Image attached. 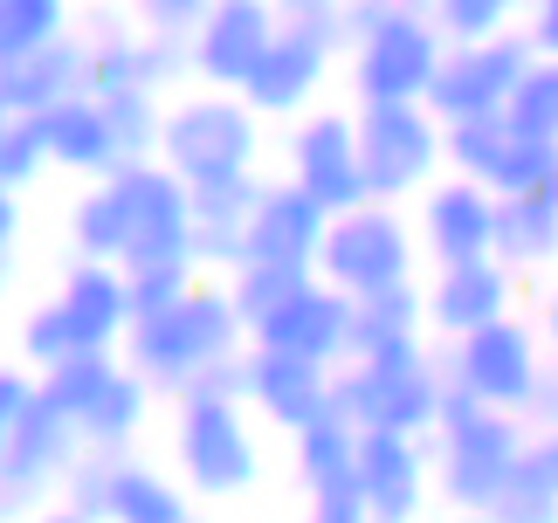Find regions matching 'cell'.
I'll use <instances>...</instances> for the list:
<instances>
[{
    "label": "cell",
    "instance_id": "1",
    "mask_svg": "<svg viewBox=\"0 0 558 523\" xmlns=\"http://www.w3.org/2000/svg\"><path fill=\"white\" fill-rule=\"evenodd\" d=\"M242 352H248V317H242L228 282H207V276L193 282L173 311L132 324V338H124V365L153 392H173V400Z\"/></svg>",
    "mask_w": 558,
    "mask_h": 523
},
{
    "label": "cell",
    "instance_id": "2",
    "mask_svg": "<svg viewBox=\"0 0 558 523\" xmlns=\"http://www.w3.org/2000/svg\"><path fill=\"white\" fill-rule=\"evenodd\" d=\"M448 406V365L427 344H400V352H373L331 373V413L352 421L359 434H414L435 441Z\"/></svg>",
    "mask_w": 558,
    "mask_h": 523
},
{
    "label": "cell",
    "instance_id": "3",
    "mask_svg": "<svg viewBox=\"0 0 558 523\" xmlns=\"http://www.w3.org/2000/svg\"><path fill=\"white\" fill-rule=\"evenodd\" d=\"M524 448H531V427L518 413H497V406L469 400L462 386H448V406H441V427H435V483L456 510L483 516L510 489Z\"/></svg>",
    "mask_w": 558,
    "mask_h": 523
},
{
    "label": "cell",
    "instance_id": "4",
    "mask_svg": "<svg viewBox=\"0 0 558 523\" xmlns=\"http://www.w3.org/2000/svg\"><path fill=\"white\" fill-rule=\"evenodd\" d=\"M255 151H263V124L234 90H201L166 111L159 159L180 172L193 193H221L255 180Z\"/></svg>",
    "mask_w": 558,
    "mask_h": 523
},
{
    "label": "cell",
    "instance_id": "5",
    "mask_svg": "<svg viewBox=\"0 0 558 523\" xmlns=\"http://www.w3.org/2000/svg\"><path fill=\"white\" fill-rule=\"evenodd\" d=\"M173 462L186 475L193 496H242L255 475H263V448H255V427L242 413V392L221 386H193L173 406Z\"/></svg>",
    "mask_w": 558,
    "mask_h": 523
},
{
    "label": "cell",
    "instance_id": "6",
    "mask_svg": "<svg viewBox=\"0 0 558 523\" xmlns=\"http://www.w3.org/2000/svg\"><path fill=\"white\" fill-rule=\"evenodd\" d=\"M359 166L379 207L427 193L448 166V124L427 104H366L359 111Z\"/></svg>",
    "mask_w": 558,
    "mask_h": 523
},
{
    "label": "cell",
    "instance_id": "7",
    "mask_svg": "<svg viewBox=\"0 0 558 523\" xmlns=\"http://www.w3.org/2000/svg\"><path fill=\"white\" fill-rule=\"evenodd\" d=\"M441 365H448V386H462L469 400H483L497 413H518V421H531V406H538V392L551 379L545 338L531 331L524 317H504L476 338L441 344Z\"/></svg>",
    "mask_w": 558,
    "mask_h": 523
},
{
    "label": "cell",
    "instance_id": "8",
    "mask_svg": "<svg viewBox=\"0 0 558 523\" xmlns=\"http://www.w3.org/2000/svg\"><path fill=\"white\" fill-rule=\"evenodd\" d=\"M414 255H421V234L407 228V214L366 200V207L331 221L325 248H317V276L359 303V296H379V290H407L414 282Z\"/></svg>",
    "mask_w": 558,
    "mask_h": 523
},
{
    "label": "cell",
    "instance_id": "9",
    "mask_svg": "<svg viewBox=\"0 0 558 523\" xmlns=\"http://www.w3.org/2000/svg\"><path fill=\"white\" fill-rule=\"evenodd\" d=\"M448 62V35L435 28L427 0H407V8L386 21L379 35L352 41V90H359V111L366 104H427Z\"/></svg>",
    "mask_w": 558,
    "mask_h": 523
},
{
    "label": "cell",
    "instance_id": "10",
    "mask_svg": "<svg viewBox=\"0 0 558 523\" xmlns=\"http://www.w3.org/2000/svg\"><path fill=\"white\" fill-rule=\"evenodd\" d=\"M104 186L118 193V214H124V269L193 262V186L166 159H124Z\"/></svg>",
    "mask_w": 558,
    "mask_h": 523
},
{
    "label": "cell",
    "instance_id": "11",
    "mask_svg": "<svg viewBox=\"0 0 558 523\" xmlns=\"http://www.w3.org/2000/svg\"><path fill=\"white\" fill-rule=\"evenodd\" d=\"M531 35H497V41H462V49H448L435 90H427V111L441 124H469V118H504L510 97H518V83L531 76Z\"/></svg>",
    "mask_w": 558,
    "mask_h": 523
},
{
    "label": "cell",
    "instance_id": "12",
    "mask_svg": "<svg viewBox=\"0 0 558 523\" xmlns=\"http://www.w3.org/2000/svg\"><path fill=\"white\" fill-rule=\"evenodd\" d=\"M83 448H90V441L76 434L70 413L49 406V400L35 392V406L21 413L8 454H0V516H28V510H41L62 483H70V469L83 462Z\"/></svg>",
    "mask_w": 558,
    "mask_h": 523
},
{
    "label": "cell",
    "instance_id": "13",
    "mask_svg": "<svg viewBox=\"0 0 558 523\" xmlns=\"http://www.w3.org/2000/svg\"><path fill=\"white\" fill-rule=\"evenodd\" d=\"M448 172L510 200V193H538L558 180V145L524 138L510 118H469V124H448Z\"/></svg>",
    "mask_w": 558,
    "mask_h": 523
},
{
    "label": "cell",
    "instance_id": "14",
    "mask_svg": "<svg viewBox=\"0 0 558 523\" xmlns=\"http://www.w3.org/2000/svg\"><path fill=\"white\" fill-rule=\"evenodd\" d=\"M290 180L311 193L317 207L331 214H352V207H366L373 193H366V166H359V118L345 111H311L304 124L290 131Z\"/></svg>",
    "mask_w": 558,
    "mask_h": 523
},
{
    "label": "cell",
    "instance_id": "15",
    "mask_svg": "<svg viewBox=\"0 0 558 523\" xmlns=\"http://www.w3.org/2000/svg\"><path fill=\"white\" fill-rule=\"evenodd\" d=\"M352 317H359V303L345 290H331L325 276H311L283 311H269L263 324H255L248 344L311 358V365H325V373H338V365H352Z\"/></svg>",
    "mask_w": 558,
    "mask_h": 523
},
{
    "label": "cell",
    "instance_id": "16",
    "mask_svg": "<svg viewBox=\"0 0 558 523\" xmlns=\"http://www.w3.org/2000/svg\"><path fill=\"white\" fill-rule=\"evenodd\" d=\"M283 21H276V0H214V14L193 28V76L207 90H234L263 70V56L276 49Z\"/></svg>",
    "mask_w": 558,
    "mask_h": 523
},
{
    "label": "cell",
    "instance_id": "17",
    "mask_svg": "<svg viewBox=\"0 0 558 523\" xmlns=\"http://www.w3.org/2000/svg\"><path fill=\"white\" fill-rule=\"evenodd\" d=\"M497 193L489 186H476V180H435L421 193V221H414V234H421V255L435 262V269H456V262H489L497 255Z\"/></svg>",
    "mask_w": 558,
    "mask_h": 523
},
{
    "label": "cell",
    "instance_id": "18",
    "mask_svg": "<svg viewBox=\"0 0 558 523\" xmlns=\"http://www.w3.org/2000/svg\"><path fill=\"white\" fill-rule=\"evenodd\" d=\"M427 331H435L441 344L456 338H476L489 331V324L518 317L510 303H518V269H504L497 255L489 262H456V269H435V282H427Z\"/></svg>",
    "mask_w": 558,
    "mask_h": 523
},
{
    "label": "cell",
    "instance_id": "19",
    "mask_svg": "<svg viewBox=\"0 0 558 523\" xmlns=\"http://www.w3.org/2000/svg\"><path fill=\"white\" fill-rule=\"evenodd\" d=\"M242 400L263 413L269 427H283L290 441L317 421H331V373L311 358H290V352H263V344H248L242 358Z\"/></svg>",
    "mask_w": 558,
    "mask_h": 523
},
{
    "label": "cell",
    "instance_id": "20",
    "mask_svg": "<svg viewBox=\"0 0 558 523\" xmlns=\"http://www.w3.org/2000/svg\"><path fill=\"white\" fill-rule=\"evenodd\" d=\"M331 234V214L311 200L296 180H263V200L248 214V262H276V269H317V248ZM242 262V269H248Z\"/></svg>",
    "mask_w": 558,
    "mask_h": 523
},
{
    "label": "cell",
    "instance_id": "21",
    "mask_svg": "<svg viewBox=\"0 0 558 523\" xmlns=\"http://www.w3.org/2000/svg\"><path fill=\"white\" fill-rule=\"evenodd\" d=\"M435 475V441L414 434H359V489L379 523H414Z\"/></svg>",
    "mask_w": 558,
    "mask_h": 523
},
{
    "label": "cell",
    "instance_id": "22",
    "mask_svg": "<svg viewBox=\"0 0 558 523\" xmlns=\"http://www.w3.org/2000/svg\"><path fill=\"white\" fill-rule=\"evenodd\" d=\"M76 97H90V41L83 35H62L56 49L0 70V111L8 118H49Z\"/></svg>",
    "mask_w": 558,
    "mask_h": 523
},
{
    "label": "cell",
    "instance_id": "23",
    "mask_svg": "<svg viewBox=\"0 0 558 523\" xmlns=\"http://www.w3.org/2000/svg\"><path fill=\"white\" fill-rule=\"evenodd\" d=\"M56 311L70 317L83 352H124L132 338V290H124L118 262H76L56 290Z\"/></svg>",
    "mask_w": 558,
    "mask_h": 523
},
{
    "label": "cell",
    "instance_id": "24",
    "mask_svg": "<svg viewBox=\"0 0 558 523\" xmlns=\"http://www.w3.org/2000/svg\"><path fill=\"white\" fill-rule=\"evenodd\" d=\"M41 138H49V166L76 172V180H111L124 166L118 124L97 97H76V104H62V111H49L41 118Z\"/></svg>",
    "mask_w": 558,
    "mask_h": 523
},
{
    "label": "cell",
    "instance_id": "25",
    "mask_svg": "<svg viewBox=\"0 0 558 523\" xmlns=\"http://www.w3.org/2000/svg\"><path fill=\"white\" fill-rule=\"evenodd\" d=\"M325 70H331V56H317V49H304V41L276 35V49L263 56V70L242 83V104L255 118H304V104L317 97Z\"/></svg>",
    "mask_w": 558,
    "mask_h": 523
},
{
    "label": "cell",
    "instance_id": "26",
    "mask_svg": "<svg viewBox=\"0 0 558 523\" xmlns=\"http://www.w3.org/2000/svg\"><path fill=\"white\" fill-rule=\"evenodd\" d=\"M263 200V180L221 186V193H193V262L201 269H242L248 262V214Z\"/></svg>",
    "mask_w": 558,
    "mask_h": 523
},
{
    "label": "cell",
    "instance_id": "27",
    "mask_svg": "<svg viewBox=\"0 0 558 523\" xmlns=\"http://www.w3.org/2000/svg\"><path fill=\"white\" fill-rule=\"evenodd\" d=\"M497 262L518 276L558 262V180L538 193H510L497 207Z\"/></svg>",
    "mask_w": 558,
    "mask_h": 523
},
{
    "label": "cell",
    "instance_id": "28",
    "mask_svg": "<svg viewBox=\"0 0 558 523\" xmlns=\"http://www.w3.org/2000/svg\"><path fill=\"white\" fill-rule=\"evenodd\" d=\"M400 344H427V296H421V282H407V290H379V296H359L352 358L400 352Z\"/></svg>",
    "mask_w": 558,
    "mask_h": 523
},
{
    "label": "cell",
    "instance_id": "29",
    "mask_svg": "<svg viewBox=\"0 0 558 523\" xmlns=\"http://www.w3.org/2000/svg\"><path fill=\"white\" fill-rule=\"evenodd\" d=\"M111 523H193V496L153 462L124 454L118 469V496H111Z\"/></svg>",
    "mask_w": 558,
    "mask_h": 523
},
{
    "label": "cell",
    "instance_id": "30",
    "mask_svg": "<svg viewBox=\"0 0 558 523\" xmlns=\"http://www.w3.org/2000/svg\"><path fill=\"white\" fill-rule=\"evenodd\" d=\"M296 483H304L311 496L359 483V427L331 413V421H317V427L296 434Z\"/></svg>",
    "mask_w": 558,
    "mask_h": 523
},
{
    "label": "cell",
    "instance_id": "31",
    "mask_svg": "<svg viewBox=\"0 0 558 523\" xmlns=\"http://www.w3.org/2000/svg\"><path fill=\"white\" fill-rule=\"evenodd\" d=\"M70 35V0H0V70Z\"/></svg>",
    "mask_w": 558,
    "mask_h": 523
},
{
    "label": "cell",
    "instance_id": "32",
    "mask_svg": "<svg viewBox=\"0 0 558 523\" xmlns=\"http://www.w3.org/2000/svg\"><path fill=\"white\" fill-rule=\"evenodd\" d=\"M124 373V352H76L70 365H56V373H41V400L62 406L70 421L83 427V413L104 400V386Z\"/></svg>",
    "mask_w": 558,
    "mask_h": 523
},
{
    "label": "cell",
    "instance_id": "33",
    "mask_svg": "<svg viewBox=\"0 0 558 523\" xmlns=\"http://www.w3.org/2000/svg\"><path fill=\"white\" fill-rule=\"evenodd\" d=\"M427 14H435V28L448 35V49H462V41H497V35H518L531 0H427Z\"/></svg>",
    "mask_w": 558,
    "mask_h": 523
},
{
    "label": "cell",
    "instance_id": "34",
    "mask_svg": "<svg viewBox=\"0 0 558 523\" xmlns=\"http://www.w3.org/2000/svg\"><path fill=\"white\" fill-rule=\"evenodd\" d=\"M70 242H76V262H118L124 269V214L104 180L70 207Z\"/></svg>",
    "mask_w": 558,
    "mask_h": 523
},
{
    "label": "cell",
    "instance_id": "35",
    "mask_svg": "<svg viewBox=\"0 0 558 523\" xmlns=\"http://www.w3.org/2000/svg\"><path fill=\"white\" fill-rule=\"evenodd\" d=\"M311 276L317 269H276V262H248V269H234L228 290H234V303H242V317H248V338H255V324H263L269 311H283Z\"/></svg>",
    "mask_w": 558,
    "mask_h": 523
},
{
    "label": "cell",
    "instance_id": "36",
    "mask_svg": "<svg viewBox=\"0 0 558 523\" xmlns=\"http://www.w3.org/2000/svg\"><path fill=\"white\" fill-rule=\"evenodd\" d=\"M276 21H283L290 41H304L317 56H345L352 35H345V0H276Z\"/></svg>",
    "mask_w": 558,
    "mask_h": 523
},
{
    "label": "cell",
    "instance_id": "37",
    "mask_svg": "<svg viewBox=\"0 0 558 523\" xmlns=\"http://www.w3.org/2000/svg\"><path fill=\"white\" fill-rule=\"evenodd\" d=\"M41 172H56L49 166V138H41V118H8L0 111V186L21 193V186H35Z\"/></svg>",
    "mask_w": 558,
    "mask_h": 523
},
{
    "label": "cell",
    "instance_id": "38",
    "mask_svg": "<svg viewBox=\"0 0 558 523\" xmlns=\"http://www.w3.org/2000/svg\"><path fill=\"white\" fill-rule=\"evenodd\" d=\"M118 469H124V454H111V448H83V462L70 469V483H62V503H70V510H83L90 523H111Z\"/></svg>",
    "mask_w": 558,
    "mask_h": 523
},
{
    "label": "cell",
    "instance_id": "39",
    "mask_svg": "<svg viewBox=\"0 0 558 523\" xmlns=\"http://www.w3.org/2000/svg\"><path fill=\"white\" fill-rule=\"evenodd\" d=\"M510 124L524 131V138H545V145H558V62H531V76L518 83V97H510V111H504Z\"/></svg>",
    "mask_w": 558,
    "mask_h": 523
},
{
    "label": "cell",
    "instance_id": "40",
    "mask_svg": "<svg viewBox=\"0 0 558 523\" xmlns=\"http://www.w3.org/2000/svg\"><path fill=\"white\" fill-rule=\"evenodd\" d=\"M118 124L124 159H159V131H166V104L153 90H124V97H97Z\"/></svg>",
    "mask_w": 558,
    "mask_h": 523
},
{
    "label": "cell",
    "instance_id": "41",
    "mask_svg": "<svg viewBox=\"0 0 558 523\" xmlns=\"http://www.w3.org/2000/svg\"><path fill=\"white\" fill-rule=\"evenodd\" d=\"M193 282H201V269H193V262H145V269H124V290H132V324L173 311Z\"/></svg>",
    "mask_w": 558,
    "mask_h": 523
},
{
    "label": "cell",
    "instance_id": "42",
    "mask_svg": "<svg viewBox=\"0 0 558 523\" xmlns=\"http://www.w3.org/2000/svg\"><path fill=\"white\" fill-rule=\"evenodd\" d=\"M83 352L76 331H70V317L56 311V296L41 303V311H28V324H21V358L35 365V373H56V365H70Z\"/></svg>",
    "mask_w": 558,
    "mask_h": 523
},
{
    "label": "cell",
    "instance_id": "43",
    "mask_svg": "<svg viewBox=\"0 0 558 523\" xmlns=\"http://www.w3.org/2000/svg\"><path fill=\"white\" fill-rule=\"evenodd\" d=\"M138 28L145 35H173V41H193V28L214 14V0H132Z\"/></svg>",
    "mask_w": 558,
    "mask_h": 523
},
{
    "label": "cell",
    "instance_id": "44",
    "mask_svg": "<svg viewBox=\"0 0 558 523\" xmlns=\"http://www.w3.org/2000/svg\"><path fill=\"white\" fill-rule=\"evenodd\" d=\"M483 523H558V496L524 483V475H510V489L483 510Z\"/></svg>",
    "mask_w": 558,
    "mask_h": 523
},
{
    "label": "cell",
    "instance_id": "45",
    "mask_svg": "<svg viewBox=\"0 0 558 523\" xmlns=\"http://www.w3.org/2000/svg\"><path fill=\"white\" fill-rule=\"evenodd\" d=\"M304 523H379V516H373V503H366V489L345 483V489H317L311 510H304Z\"/></svg>",
    "mask_w": 558,
    "mask_h": 523
},
{
    "label": "cell",
    "instance_id": "46",
    "mask_svg": "<svg viewBox=\"0 0 558 523\" xmlns=\"http://www.w3.org/2000/svg\"><path fill=\"white\" fill-rule=\"evenodd\" d=\"M35 392H41V379H28L21 365H0V454H8V441H14L21 413L35 406Z\"/></svg>",
    "mask_w": 558,
    "mask_h": 523
},
{
    "label": "cell",
    "instance_id": "47",
    "mask_svg": "<svg viewBox=\"0 0 558 523\" xmlns=\"http://www.w3.org/2000/svg\"><path fill=\"white\" fill-rule=\"evenodd\" d=\"M524 483H538L558 496V427H531V448H524V462H518Z\"/></svg>",
    "mask_w": 558,
    "mask_h": 523
},
{
    "label": "cell",
    "instance_id": "48",
    "mask_svg": "<svg viewBox=\"0 0 558 523\" xmlns=\"http://www.w3.org/2000/svg\"><path fill=\"white\" fill-rule=\"evenodd\" d=\"M400 8H407V0H345V35L366 41V35H379Z\"/></svg>",
    "mask_w": 558,
    "mask_h": 523
},
{
    "label": "cell",
    "instance_id": "49",
    "mask_svg": "<svg viewBox=\"0 0 558 523\" xmlns=\"http://www.w3.org/2000/svg\"><path fill=\"white\" fill-rule=\"evenodd\" d=\"M14 234H21V193L0 186V290L14 282Z\"/></svg>",
    "mask_w": 558,
    "mask_h": 523
},
{
    "label": "cell",
    "instance_id": "50",
    "mask_svg": "<svg viewBox=\"0 0 558 523\" xmlns=\"http://www.w3.org/2000/svg\"><path fill=\"white\" fill-rule=\"evenodd\" d=\"M524 35H531V49L545 62H558V0H538V8L524 14Z\"/></svg>",
    "mask_w": 558,
    "mask_h": 523
},
{
    "label": "cell",
    "instance_id": "51",
    "mask_svg": "<svg viewBox=\"0 0 558 523\" xmlns=\"http://www.w3.org/2000/svg\"><path fill=\"white\" fill-rule=\"evenodd\" d=\"M545 352H551V358H558V290H551V296H545Z\"/></svg>",
    "mask_w": 558,
    "mask_h": 523
},
{
    "label": "cell",
    "instance_id": "52",
    "mask_svg": "<svg viewBox=\"0 0 558 523\" xmlns=\"http://www.w3.org/2000/svg\"><path fill=\"white\" fill-rule=\"evenodd\" d=\"M28 523H90V516H83V510H70V503H62V510H41V516H28Z\"/></svg>",
    "mask_w": 558,
    "mask_h": 523
},
{
    "label": "cell",
    "instance_id": "53",
    "mask_svg": "<svg viewBox=\"0 0 558 523\" xmlns=\"http://www.w3.org/2000/svg\"><path fill=\"white\" fill-rule=\"evenodd\" d=\"M531 8H538V0H531Z\"/></svg>",
    "mask_w": 558,
    "mask_h": 523
},
{
    "label": "cell",
    "instance_id": "54",
    "mask_svg": "<svg viewBox=\"0 0 558 523\" xmlns=\"http://www.w3.org/2000/svg\"><path fill=\"white\" fill-rule=\"evenodd\" d=\"M0 523H8V516H0Z\"/></svg>",
    "mask_w": 558,
    "mask_h": 523
}]
</instances>
